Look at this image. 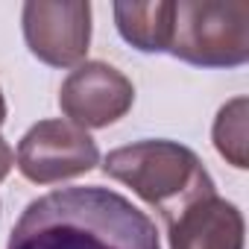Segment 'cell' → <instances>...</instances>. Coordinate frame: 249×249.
Here are the masks:
<instances>
[{"label": "cell", "instance_id": "obj_1", "mask_svg": "<svg viewBox=\"0 0 249 249\" xmlns=\"http://www.w3.org/2000/svg\"><path fill=\"white\" fill-rule=\"evenodd\" d=\"M6 249H161L156 223L123 194L88 185L33 199Z\"/></svg>", "mask_w": 249, "mask_h": 249}, {"label": "cell", "instance_id": "obj_2", "mask_svg": "<svg viewBox=\"0 0 249 249\" xmlns=\"http://www.w3.org/2000/svg\"><path fill=\"white\" fill-rule=\"evenodd\" d=\"M103 173L132 188L164 217V223H173L191 205L217 196L214 179L199 156L176 141H138L111 150L103 161Z\"/></svg>", "mask_w": 249, "mask_h": 249}, {"label": "cell", "instance_id": "obj_3", "mask_svg": "<svg viewBox=\"0 0 249 249\" xmlns=\"http://www.w3.org/2000/svg\"><path fill=\"white\" fill-rule=\"evenodd\" d=\"M176 59L196 68H240L249 59L246 0H179L173 3Z\"/></svg>", "mask_w": 249, "mask_h": 249}, {"label": "cell", "instance_id": "obj_4", "mask_svg": "<svg viewBox=\"0 0 249 249\" xmlns=\"http://www.w3.org/2000/svg\"><path fill=\"white\" fill-rule=\"evenodd\" d=\"M100 161L97 141L71 120H38L18 144L15 164L33 185H56L94 170Z\"/></svg>", "mask_w": 249, "mask_h": 249}, {"label": "cell", "instance_id": "obj_5", "mask_svg": "<svg viewBox=\"0 0 249 249\" xmlns=\"http://www.w3.org/2000/svg\"><path fill=\"white\" fill-rule=\"evenodd\" d=\"M30 53L50 68H76L91 44V3L85 0H30L21 12Z\"/></svg>", "mask_w": 249, "mask_h": 249}, {"label": "cell", "instance_id": "obj_6", "mask_svg": "<svg viewBox=\"0 0 249 249\" xmlns=\"http://www.w3.org/2000/svg\"><path fill=\"white\" fill-rule=\"evenodd\" d=\"M135 103V85L106 62L76 65L59 88L62 114L79 129L111 126Z\"/></svg>", "mask_w": 249, "mask_h": 249}, {"label": "cell", "instance_id": "obj_7", "mask_svg": "<svg viewBox=\"0 0 249 249\" xmlns=\"http://www.w3.org/2000/svg\"><path fill=\"white\" fill-rule=\"evenodd\" d=\"M170 249H243V214L223 196H208L167 223Z\"/></svg>", "mask_w": 249, "mask_h": 249}, {"label": "cell", "instance_id": "obj_8", "mask_svg": "<svg viewBox=\"0 0 249 249\" xmlns=\"http://www.w3.org/2000/svg\"><path fill=\"white\" fill-rule=\"evenodd\" d=\"M114 24L123 41L141 53H164L173 38V3H114Z\"/></svg>", "mask_w": 249, "mask_h": 249}, {"label": "cell", "instance_id": "obj_9", "mask_svg": "<svg viewBox=\"0 0 249 249\" xmlns=\"http://www.w3.org/2000/svg\"><path fill=\"white\" fill-rule=\"evenodd\" d=\"M246 117H249V100L246 97H234L231 103H226L217 111L214 120V147L217 153L237 170L249 167V153H246Z\"/></svg>", "mask_w": 249, "mask_h": 249}, {"label": "cell", "instance_id": "obj_10", "mask_svg": "<svg viewBox=\"0 0 249 249\" xmlns=\"http://www.w3.org/2000/svg\"><path fill=\"white\" fill-rule=\"evenodd\" d=\"M12 164H15V153H12V147H9L3 138H0V182L9 176Z\"/></svg>", "mask_w": 249, "mask_h": 249}, {"label": "cell", "instance_id": "obj_11", "mask_svg": "<svg viewBox=\"0 0 249 249\" xmlns=\"http://www.w3.org/2000/svg\"><path fill=\"white\" fill-rule=\"evenodd\" d=\"M6 120V100H3V91H0V123Z\"/></svg>", "mask_w": 249, "mask_h": 249}]
</instances>
